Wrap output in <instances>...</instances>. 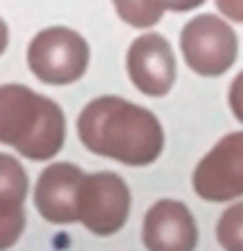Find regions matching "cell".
Here are the masks:
<instances>
[{"label":"cell","instance_id":"6da1fadb","mask_svg":"<svg viewBox=\"0 0 243 251\" xmlns=\"http://www.w3.org/2000/svg\"><path fill=\"white\" fill-rule=\"evenodd\" d=\"M78 139L92 154L110 157L131 168L152 165L165 149V131L146 107L107 94L78 113Z\"/></svg>","mask_w":243,"mask_h":251},{"label":"cell","instance_id":"3957f363","mask_svg":"<svg viewBox=\"0 0 243 251\" xmlns=\"http://www.w3.org/2000/svg\"><path fill=\"white\" fill-rule=\"evenodd\" d=\"M26 63L42 84L66 86L78 81L89 66V45L73 29L50 26L31 39Z\"/></svg>","mask_w":243,"mask_h":251},{"label":"cell","instance_id":"8992f818","mask_svg":"<svg viewBox=\"0 0 243 251\" xmlns=\"http://www.w3.org/2000/svg\"><path fill=\"white\" fill-rule=\"evenodd\" d=\"M194 191L204 201L243 196V131L222 136L194 170Z\"/></svg>","mask_w":243,"mask_h":251},{"label":"cell","instance_id":"5b68a950","mask_svg":"<svg viewBox=\"0 0 243 251\" xmlns=\"http://www.w3.org/2000/svg\"><path fill=\"white\" fill-rule=\"evenodd\" d=\"M180 50L199 76H222L238 58V37L219 16L201 13L180 29Z\"/></svg>","mask_w":243,"mask_h":251},{"label":"cell","instance_id":"5bb4252c","mask_svg":"<svg viewBox=\"0 0 243 251\" xmlns=\"http://www.w3.org/2000/svg\"><path fill=\"white\" fill-rule=\"evenodd\" d=\"M219 13L227 16L235 24H243V0H215Z\"/></svg>","mask_w":243,"mask_h":251},{"label":"cell","instance_id":"2e32d148","mask_svg":"<svg viewBox=\"0 0 243 251\" xmlns=\"http://www.w3.org/2000/svg\"><path fill=\"white\" fill-rule=\"evenodd\" d=\"M5 47H8V26H5V21L0 19V55L5 52Z\"/></svg>","mask_w":243,"mask_h":251},{"label":"cell","instance_id":"4fadbf2b","mask_svg":"<svg viewBox=\"0 0 243 251\" xmlns=\"http://www.w3.org/2000/svg\"><path fill=\"white\" fill-rule=\"evenodd\" d=\"M227 102H230L233 115H235V118H238V121L243 123V71H241V74L233 78L230 92H227Z\"/></svg>","mask_w":243,"mask_h":251},{"label":"cell","instance_id":"7a4b0ae2","mask_svg":"<svg viewBox=\"0 0 243 251\" xmlns=\"http://www.w3.org/2000/svg\"><path fill=\"white\" fill-rule=\"evenodd\" d=\"M66 141V115L50 97L24 84L0 86V144L29 160H50Z\"/></svg>","mask_w":243,"mask_h":251},{"label":"cell","instance_id":"277c9868","mask_svg":"<svg viewBox=\"0 0 243 251\" xmlns=\"http://www.w3.org/2000/svg\"><path fill=\"white\" fill-rule=\"evenodd\" d=\"M131 212V191L115 173H89L81 176L76 188L78 223L94 235H113L125 225Z\"/></svg>","mask_w":243,"mask_h":251},{"label":"cell","instance_id":"9a60e30c","mask_svg":"<svg viewBox=\"0 0 243 251\" xmlns=\"http://www.w3.org/2000/svg\"><path fill=\"white\" fill-rule=\"evenodd\" d=\"M204 0H168V8L175 13H183V11H194V8H199Z\"/></svg>","mask_w":243,"mask_h":251},{"label":"cell","instance_id":"30bf717a","mask_svg":"<svg viewBox=\"0 0 243 251\" xmlns=\"http://www.w3.org/2000/svg\"><path fill=\"white\" fill-rule=\"evenodd\" d=\"M29 191V176L11 154H0V251L16 246L26 227L24 199Z\"/></svg>","mask_w":243,"mask_h":251},{"label":"cell","instance_id":"52a82bcc","mask_svg":"<svg viewBox=\"0 0 243 251\" xmlns=\"http://www.w3.org/2000/svg\"><path fill=\"white\" fill-rule=\"evenodd\" d=\"M128 78L146 97H165L175 84V55L162 34H141L131 42L125 55Z\"/></svg>","mask_w":243,"mask_h":251},{"label":"cell","instance_id":"ba28073f","mask_svg":"<svg viewBox=\"0 0 243 251\" xmlns=\"http://www.w3.org/2000/svg\"><path fill=\"white\" fill-rule=\"evenodd\" d=\"M141 241L146 251H194L199 230L191 209L175 199L152 204L141 223Z\"/></svg>","mask_w":243,"mask_h":251},{"label":"cell","instance_id":"9c48e42d","mask_svg":"<svg viewBox=\"0 0 243 251\" xmlns=\"http://www.w3.org/2000/svg\"><path fill=\"white\" fill-rule=\"evenodd\" d=\"M81 168L73 162H55L37 180L34 188V207L47 223L71 225L78 223L76 215V188L81 183Z\"/></svg>","mask_w":243,"mask_h":251},{"label":"cell","instance_id":"7c38bea8","mask_svg":"<svg viewBox=\"0 0 243 251\" xmlns=\"http://www.w3.org/2000/svg\"><path fill=\"white\" fill-rule=\"evenodd\" d=\"M217 241L225 251H243V201L222 212L217 223Z\"/></svg>","mask_w":243,"mask_h":251},{"label":"cell","instance_id":"8fae6325","mask_svg":"<svg viewBox=\"0 0 243 251\" xmlns=\"http://www.w3.org/2000/svg\"><path fill=\"white\" fill-rule=\"evenodd\" d=\"M118 16L136 29H149L160 24L162 13L168 11V0H113Z\"/></svg>","mask_w":243,"mask_h":251}]
</instances>
